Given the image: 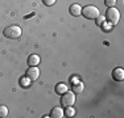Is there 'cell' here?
<instances>
[{
  "label": "cell",
  "mask_w": 124,
  "mask_h": 118,
  "mask_svg": "<svg viewBox=\"0 0 124 118\" xmlns=\"http://www.w3.org/2000/svg\"><path fill=\"white\" fill-rule=\"evenodd\" d=\"M81 14H83L85 19L96 20L99 17V9L95 7V5H86L85 8H82Z\"/></svg>",
  "instance_id": "obj_1"
},
{
  "label": "cell",
  "mask_w": 124,
  "mask_h": 118,
  "mask_svg": "<svg viewBox=\"0 0 124 118\" xmlns=\"http://www.w3.org/2000/svg\"><path fill=\"white\" fill-rule=\"evenodd\" d=\"M104 19L107 20L111 25H116V24L119 22V20H120V12L117 11L116 8L110 7L107 9V12H106V17H104Z\"/></svg>",
  "instance_id": "obj_2"
},
{
  "label": "cell",
  "mask_w": 124,
  "mask_h": 118,
  "mask_svg": "<svg viewBox=\"0 0 124 118\" xmlns=\"http://www.w3.org/2000/svg\"><path fill=\"white\" fill-rule=\"evenodd\" d=\"M3 34L5 35L7 38H11V39H16L21 35V28L17 25H11V26H7L3 32Z\"/></svg>",
  "instance_id": "obj_3"
},
{
  "label": "cell",
  "mask_w": 124,
  "mask_h": 118,
  "mask_svg": "<svg viewBox=\"0 0 124 118\" xmlns=\"http://www.w3.org/2000/svg\"><path fill=\"white\" fill-rule=\"evenodd\" d=\"M74 102H75V93L74 92H69V91H66V92L62 94L61 105H63L65 108H66V106L74 105Z\"/></svg>",
  "instance_id": "obj_4"
},
{
  "label": "cell",
  "mask_w": 124,
  "mask_h": 118,
  "mask_svg": "<svg viewBox=\"0 0 124 118\" xmlns=\"http://www.w3.org/2000/svg\"><path fill=\"white\" fill-rule=\"evenodd\" d=\"M38 76H40V70L37 68V66H29L28 71H26V78L33 81V80H37Z\"/></svg>",
  "instance_id": "obj_5"
},
{
  "label": "cell",
  "mask_w": 124,
  "mask_h": 118,
  "mask_svg": "<svg viewBox=\"0 0 124 118\" xmlns=\"http://www.w3.org/2000/svg\"><path fill=\"white\" fill-rule=\"evenodd\" d=\"M112 78H114V80H116V81H122L124 79L123 68H115L114 71H112Z\"/></svg>",
  "instance_id": "obj_6"
},
{
  "label": "cell",
  "mask_w": 124,
  "mask_h": 118,
  "mask_svg": "<svg viewBox=\"0 0 124 118\" xmlns=\"http://www.w3.org/2000/svg\"><path fill=\"white\" fill-rule=\"evenodd\" d=\"M69 12H70V14H71V16L77 17V16H79V14H81L82 7L79 4H71V5H70V8H69Z\"/></svg>",
  "instance_id": "obj_7"
},
{
  "label": "cell",
  "mask_w": 124,
  "mask_h": 118,
  "mask_svg": "<svg viewBox=\"0 0 124 118\" xmlns=\"http://www.w3.org/2000/svg\"><path fill=\"white\" fill-rule=\"evenodd\" d=\"M65 116L63 110H62V108H53L52 111H50V117L53 118H62Z\"/></svg>",
  "instance_id": "obj_8"
},
{
  "label": "cell",
  "mask_w": 124,
  "mask_h": 118,
  "mask_svg": "<svg viewBox=\"0 0 124 118\" xmlns=\"http://www.w3.org/2000/svg\"><path fill=\"white\" fill-rule=\"evenodd\" d=\"M83 89H85V84H82L81 81H77L75 84H73V92H74L75 94L82 93Z\"/></svg>",
  "instance_id": "obj_9"
},
{
  "label": "cell",
  "mask_w": 124,
  "mask_h": 118,
  "mask_svg": "<svg viewBox=\"0 0 124 118\" xmlns=\"http://www.w3.org/2000/svg\"><path fill=\"white\" fill-rule=\"evenodd\" d=\"M40 63V57L38 55H29L28 57V64L29 66H37Z\"/></svg>",
  "instance_id": "obj_10"
},
{
  "label": "cell",
  "mask_w": 124,
  "mask_h": 118,
  "mask_svg": "<svg viewBox=\"0 0 124 118\" xmlns=\"http://www.w3.org/2000/svg\"><path fill=\"white\" fill-rule=\"evenodd\" d=\"M55 93H58V94H63L65 92L67 91V87H66V84H63V83H58L57 85H55Z\"/></svg>",
  "instance_id": "obj_11"
},
{
  "label": "cell",
  "mask_w": 124,
  "mask_h": 118,
  "mask_svg": "<svg viewBox=\"0 0 124 118\" xmlns=\"http://www.w3.org/2000/svg\"><path fill=\"white\" fill-rule=\"evenodd\" d=\"M63 113H65V116H66V117H74L75 110L71 108V106H66V110H65Z\"/></svg>",
  "instance_id": "obj_12"
},
{
  "label": "cell",
  "mask_w": 124,
  "mask_h": 118,
  "mask_svg": "<svg viewBox=\"0 0 124 118\" xmlns=\"http://www.w3.org/2000/svg\"><path fill=\"white\" fill-rule=\"evenodd\" d=\"M8 116V108L5 105H0V117L4 118Z\"/></svg>",
  "instance_id": "obj_13"
},
{
  "label": "cell",
  "mask_w": 124,
  "mask_h": 118,
  "mask_svg": "<svg viewBox=\"0 0 124 118\" xmlns=\"http://www.w3.org/2000/svg\"><path fill=\"white\" fill-rule=\"evenodd\" d=\"M29 83H31V79H28V78H23L21 80H20V84H21L23 87H28Z\"/></svg>",
  "instance_id": "obj_14"
},
{
  "label": "cell",
  "mask_w": 124,
  "mask_h": 118,
  "mask_svg": "<svg viewBox=\"0 0 124 118\" xmlns=\"http://www.w3.org/2000/svg\"><path fill=\"white\" fill-rule=\"evenodd\" d=\"M116 1H117V0H104V4L110 8V7H114V5L116 4Z\"/></svg>",
  "instance_id": "obj_15"
},
{
  "label": "cell",
  "mask_w": 124,
  "mask_h": 118,
  "mask_svg": "<svg viewBox=\"0 0 124 118\" xmlns=\"http://www.w3.org/2000/svg\"><path fill=\"white\" fill-rule=\"evenodd\" d=\"M55 1H57V0H42V3L46 5V7H52Z\"/></svg>",
  "instance_id": "obj_16"
},
{
  "label": "cell",
  "mask_w": 124,
  "mask_h": 118,
  "mask_svg": "<svg viewBox=\"0 0 124 118\" xmlns=\"http://www.w3.org/2000/svg\"><path fill=\"white\" fill-rule=\"evenodd\" d=\"M103 21H104V17H98V25H103Z\"/></svg>",
  "instance_id": "obj_17"
},
{
  "label": "cell",
  "mask_w": 124,
  "mask_h": 118,
  "mask_svg": "<svg viewBox=\"0 0 124 118\" xmlns=\"http://www.w3.org/2000/svg\"><path fill=\"white\" fill-rule=\"evenodd\" d=\"M71 81H73V84H74V83H77V81H78V80H77L75 78H73V79H71Z\"/></svg>",
  "instance_id": "obj_18"
}]
</instances>
